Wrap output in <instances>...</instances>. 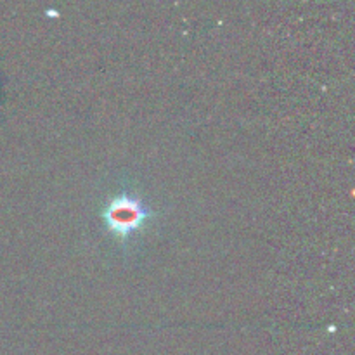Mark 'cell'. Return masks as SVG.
<instances>
[{"label":"cell","mask_w":355,"mask_h":355,"mask_svg":"<svg viewBox=\"0 0 355 355\" xmlns=\"http://www.w3.org/2000/svg\"><path fill=\"white\" fill-rule=\"evenodd\" d=\"M151 217L146 205L132 194H118L107 203L103 218L107 229L120 238H128L137 231L146 218Z\"/></svg>","instance_id":"6da1fadb"}]
</instances>
